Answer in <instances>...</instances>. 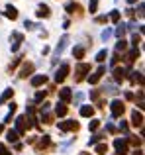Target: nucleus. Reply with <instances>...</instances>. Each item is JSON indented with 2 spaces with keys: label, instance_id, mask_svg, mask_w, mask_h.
I'll return each mask as SVG.
<instances>
[{
  "label": "nucleus",
  "instance_id": "nucleus-1",
  "mask_svg": "<svg viewBox=\"0 0 145 155\" xmlns=\"http://www.w3.org/2000/svg\"><path fill=\"white\" fill-rule=\"evenodd\" d=\"M27 122H30L27 116H18L16 118V134H18V136H24V134L27 132V128H30Z\"/></svg>",
  "mask_w": 145,
  "mask_h": 155
},
{
  "label": "nucleus",
  "instance_id": "nucleus-2",
  "mask_svg": "<svg viewBox=\"0 0 145 155\" xmlns=\"http://www.w3.org/2000/svg\"><path fill=\"white\" fill-rule=\"evenodd\" d=\"M124 110H126V104L122 102V100H118V98H114L110 102V112H112V116L114 118H120L124 114Z\"/></svg>",
  "mask_w": 145,
  "mask_h": 155
},
{
  "label": "nucleus",
  "instance_id": "nucleus-3",
  "mask_svg": "<svg viewBox=\"0 0 145 155\" xmlns=\"http://www.w3.org/2000/svg\"><path fill=\"white\" fill-rule=\"evenodd\" d=\"M86 73H90V65H88V63H79L75 67V75H76L75 81H76V83H80V81L84 79V75H86Z\"/></svg>",
  "mask_w": 145,
  "mask_h": 155
},
{
  "label": "nucleus",
  "instance_id": "nucleus-4",
  "mask_svg": "<svg viewBox=\"0 0 145 155\" xmlns=\"http://www.w3.org/2000/svg\"><path fill=\"white\" fill-rule=\"evenodd\" d=\"M69 71H71L69 63H63V65H61V69L55 73V83H63V81L67 79V75H69Z\"/></svg>",
  "mask_w": 145,
  "mask_h": 155
},
{
  "label": "nucleus",
  "instance_id": "nucleus-5",
  "mask_svg": "<svg viewBox=\"0 0 145 155\" xmlns=\"http://www.w3.org/2000/svg\"><path fill=\"white\" fill-rule=\"evenodd\" d=\"M104 73H106V67H104V65H100V67L96 69V71L92 73L90 77H88V83H90V84H96L100 79H102V75H104Z\"/></svg>",
  "mask_w": 145,
  "mask_h": 155
},
{
  "label": "nucleus",
  "instance_id": "nucleus-6",
  "mask_svg": "<svg viewBox=\"0 0 145 155\" xmlns=\"http://www.w3.org/2000/svg\"><path fill=\"white\" fill-rule=\"evenodd\" d=\"M59 130L61 132H71V130H79V122H75V120H67V122H59Z\"/></svg>",
  "mask_w": 145,
  "mask_h": 155
},
{
  "label": "nucleus",
  "instance_id": "nucleus-7",
  "mask_svg": "<svg viewBox=\"0 0 145 155\" xmlns=\"http://www.w3.org/2000/svg\"><path fill=\"white\" fill-rule=\"evenodd\" d=\"M114 147H116V151H118V155H126L127 153V140H120V137H116Z\"/></svg>",
  "mask_w": 145,
  "mask_h": 155
},
{
  "label": "nucleus",
  "instance_id": "nucleus-8",
  "mask_svg": "<svg viewBox=\"0 0 145 155\" xmlns=\"http://www.w3.org/2000/svg\"><path fill=\"white\" fill-rule=\"evenodd\" d=\"M10 41H12V45H10V49L12 51H18V47H20V43L24 41V35L20 34V31H14L12 34V38H10Z\"/></svg>",
  "mask_w": 145,
  "mask_h": 155
},
{
  "label": "nucleus",
  "instance_id": "nucleus-9",
  "mask_svg": "<svg viewBox=\"0 0 145 155\" xmlns=\"http://www.w3.org/2000/svg\"><path fill=\"white\" fill-rule=\"evenodd\" d=\"M59 98H61V102H63V104L71 102V100H72V92H71V88L63 87L61 91H59Z\"/></svg>",
  "mask_w": 145,
  "mask_h": 155
},
{
  "label": "nucleus",
  "instance_id": "nucleus-10",
  "mask_svg": "<svg viewBox=\"0 0 145 155\" xmlns=\"http://www.w3.org/2000/svg\"><path fill=\"white\" fill-rule=\"evenodd\" d=\"M34 69H35L34 63H24V67L20 69V77H22V79H27V77L34 73Z\"/></svg>",
  "mask_w": 145,
  "mask_h": 155
},
{
  "label": "nucleus",
  "instance_id": "nucleus-11",
  "mask_svg": "<svg viewBox=\"0 0 145 155\" xmlns=\"http://www.w3.org/2000/svg\"><path fill=\"white\" fill-rule=\"evenodd\" d=\"M131 124H134L135 128H141L143 126V114L137 112V110H134V112H131Z\"/></svg>",
  "mask_w": 145,
  "mask_h": 155
},
{
  "label": "nucleus",
  "instance_id": "nucleus-12",
  "mask_svg": "<svg viewBox=\"0 0 145 155\" xmlns=\"http://www.w3.org/2000/svg\"><path fill=\"white\" fill-rule=\"evenodd\" d=\"M67 41H69V35H63V38H61V41L57 43V47H55V55H61L63 49L67 47Z\"/></svg>",
  "mask_w": 145,
  "mask_h": 155
},
{
  "label": "nucleus",
  "instance_id": "nucleus-13",
  "mask_svg": "<svg viewBox=\"0 0 145 155\" xmlns=\"http://www.w3.org/2000/svg\"><path fill=\"white\" fill-rule=\"evenodd\" d=\"M35 14H37V18H47V16H49V6H47V4H39Z\"/></svg>",
  "mask_w": 145,
  "mask_h": 155
},
{
  "label": "nucleus",
  "instance_id": "nucleus-14",
  "mask_svg": "<svg viewBox=\"0 0 145 155\" xmlns=\"http://www.w3.org/2000/svg\"><path fill=\"white\" fill-rule=\"evenodd\" d=\"M45 81H47L45 75H35L31 77V87H41V84H45Z\"/></svg>",
  "mask_w": 145,
  "mask_h": 155
},
{
  "label": "nucleus",
  "instance_id": "nucleus-15",
  "mask_svg": "<svg viewBox=\"0 0 145 155\" xmlns=\"http://www.w3.org/2000/svg\"><path fill=\"white\" fill-rule=\"evenodd\" d=\"M80 116H84V118H92V116H94V108H92V106H88V104L80 106Z\"/></svg>",
  "mask_w": 145,
  "mask_h": 155
},
{
  "label": "nucleus",
  "instance_id": "nucleus-16",
  "mask_svg": "<svg viewBox=\"0 0 145 155\" xmlns=\"http://www.w3.org/2000/svg\"><path fill=\"white\" fill-rule=\"evenodd\" d=\"M124 79H126V69L116 67V69H114V81H116V83H122Z\"/></svg>",
  "mask_w": 145,
  "mask_h": 155
},
{
  "label": "nucleus",
  "instance_id": "nucleus-17",
  "mask_svg": "<svg viewBox=\"0 0 145 155\" xmlns=\"http://www.w3.org/2000/svg\"><path fill=\"white\" fill-rule=\"evenodd\" d=\"M67 112H69V108H67L63 102H59L57 106H55V116H59V118H63V116H67Z\"/></svg>",
  "mask_w": 145,
  "mask_h": 155
},
{
  "label": "nucleus",
  "instance_id": "nucleus-18",
  "mask_svg": "<svg viewBox=\"0 0 145 155\" xmlns=\"http://www.w3.org/2000/svg\"><path fill=\"white\" fill-rule=\"evenodd\" d=\"M4 14H6V18H10V20H16V18H18V10H16L12 4H8V6H6V12H4Z\"/></svg>",
  "mask_w": 145,
  "mask_h": 155
},
{
  "label": "nucleus",
  "instance_id": "nucleus-19",
  "mask_svg": "<svg viewBox=\"0 0 145 155\" xmlns=\"http://www.w3.org/2000/svg\"><path fill=\"white\" fill-rule=\"evenodd\" d=\"M137 57H139V49H137V47H134V49H131V51L126 55V61H127V63H134Z\"/></svg>",
  "mask_w": 145,
  "mask_h": 155
},
{
  "label": "nucleus",
  "instance_id": "nucleus-20",
  "mask_svg": "<svg viewBox=\"0 0 145 155\" xmlns=\"http://www.w3.org/2000/svg\"><path fill=\"white\" fill-rule=\"evenodd\" d=\"M65 10L69 12V14H75V12H79V10H80V6H79L76 2H72V0H71V2H67V4H65Z\"/></svg>",
  "mask_w": 145,
  "mask_h": 155
},
{
  "label": "nucleus",
  "instance_id": "nucleus-21",
  "mask_svg": "<svg viewBox=\"0 0 145 155\" xmlns=\"http://www.w3.org/2000/svg\"><path fill=\"white\" fill-rule=\"evenodd\" d=\"M12 94H14V91H12V88H6V91L2 92V96H0V106H2L4 102H8V100L12 98Z\"/></svg>",
  "mask_w": 145,
  "mask_h": 155
},
{
  "label": "nucleus",
  "instance_id": "nucleus-22",
  "mask_svg": "<svg viewBox=\"0 0 145 155\" xmlns=\"http://www.w3.org/2000/svg\"><path fill=\"white\" fill-rule=\"evenodd\" d=\"M6 140H8V141H12V143H16V141L20 140V136L16 134V130H10V132L6 134Z\"/></svg>",
  "mask_w": 145,
  "mask_h": 155
},
{
  "label": "nucleus",
  "instance_id": "nucleus-23",
  "mask_svg": "<svg viewBox=\"0 0 145 155\" xmlns=\"http://www.w3.org/2000/svg\"><path fill=\"white\" fill-rule=\"evenodd\" d=\"M127 49V41L126 39H118V43H116V51H126Z\"/></svg>",
  "mask_w": 145,
  "mask_h": 155
},
{
  "label": "nucleus",
  "instance_id": "nucleus-24",
  "mask_svg": "<svg viewBox=\"0 0 145 155\" xmlns=\"http://www.w3.org/2000/svg\"><path fill=\"white\" fill-rule=\"evenodd\" d=\"M72 55H75V59H82L84 57V47H75V49H72Z\"/></svg>",
  "mask_w": 145,
  "mask_h": 155
},
{
  "label": "nucleus",
  "instance_id": "nucleus-25",
  "mask_svg": "<svg viewBox=\"0 0 145 155\" xmlns=\"http://www.w3.org/2000/svg\"><path fill=\"white\" fill-rule=\"evenodd\" d=\"M106 57H108V51L106 49H102V51L96 53V61H98V63H104V61H106Z\"/></svg>",
  "mask_w": 145,
  "mask_h": 155
},
{
  "label": "nucleus",
  "instance_id": "nucleus-26",
  "mask_svg": "<svg viewBox=\"0 0 145 155\" xmlns=\"http://www.w3.org/2000/svg\"><path fill=\"white\" fill-rule=\"evenodd\" d=\"M96 153L106 155V153H108V145H106V143H98V145H96Z\"/></svg>",
  "mask_w": 145,
  "mask_h": 155
},
{
  "label": "nucleus",
  "instance_id": "nucleus-27",
  "mask_svg": "<svg viewBox=\"0 0 145 155\" xmlns=\"http://www.w3.org/2000/svg\"><path fill=\"white\" fill-rule=\"evenodd\" d=\"M124 34H126V26H124V24H120L118 30H116V35H118L120 39H124Z\"/></svg>",
  "mask_w": 145,
  "mask_h": 155
},
{
  "label": "nucleus",
  "instance_id": "nucleus-28",
  "mask_svg": "<svg viewBox=\"0 0 145 155\" xmlns=\"http://www.w3.org/2000/svg\"><path fill=\"white\" fill-rule=\"evenodd\" d=\"M98 128H100V120H92L90 124H88V130H90V132H96Z\"/></svg>",
  "mask_w": 145,
  "mask_h": 155
},
{
  "label": "nucleus",
  "instance_id": "nucleus-29",
  "mask_svg": "<svg viewBox=\"0 0 145 155\" xmlns=\"http://www.w3.org/2000/svg\"><path fill=\"white\" fill-rule=\"evenodd\" d=\"M88 10H90V14H94V12L98 10V0H90V4H88Z\"/></svg>",
  "mask_w": 145,
  "mask_h": 155
},
{
  "label": "nucleus",
  "instance_id": "nucleus-30",
  "mask_svg": "<svg viewBox=\"0 0 145 155\" xmlns=\"http://www.w3.org/2000/svg\"><path fill=\"white\" fill-rule=\"evenodd\" d=\"M41 120L45 122V124H51V120H53V116H51L49 112H41Z\"/></svg>",
  "mask_w": 145,
  "mask_h": 155
},
{
  "label": "nucleus",
  "instance_id": "nucleus-31",
  "mask_svg": "<svg viewBox=\"0 0 145 155\" xmlns=\"http://www.w3.org/2000/svg\"><path fill=\"white\" fill-rule=\"evenodd\" d=\"M51 143V140H49V136H43L41 137V141H39V147H47V145Z\"/></svg>",
  "mask_w": 145,
  "mask_h": 155
},
{
  "label": "nucleus",
  "instance_id": "nucleus-32",
  "mask_svg": "<svg viewBox=\"0 0 145 155\" xmlns=\"http://www.w3.org/2000/svg\"><path fill=\"white\" fill-rule=\"evenodd\" d=\"M100 140H102V136H100V134H96V136H92V137H90V141H88V145H96V143H98Z\"/></svg>",
  "mask_w": 145,
  "mask_h": 155
},
{
  "label": "nucleus",
  "instance_id": "nucleus-33",
  "mask_svg": "<svg viewBox=\"0 0 145 155\" xmlns=\"http://www.w3.org/2000/svg\"><path fill=\"white\" fill-rule=\"evenodd\" d=\"M110 20H112V22H118V20H120V10H112L110 12Z\"/></svg>",
  "mask_w": 145,
  "mask_h": 155
},
{
  "label": "nucleus",
  "instance_id": "nucleus-34",
  "mask_svg": "<svg viewBox=\"0 0 145 155\" xmlns=\"http://www.w3.org/2000/svg\"><path fill=\"white\" fill-rule=\"evenodd\" d=\"M43 98H45V91H39L37 94H35V98H34V100H35V102H41Z\"/></svg>",
  "mask_w": 145,
  "mask_h": 155
},
{
  "label": "nucleus",
  "instance_id": "nucleus-35",
  "mask_svg": "<svg viewBox=\"0 0 145 155\" xmlns=\"http://www.w3.org/2000/svg\"><path fill=\"white\" fill-rule=\"evenodd\" d=\"M139 41H141V35H137V34H135L134 38H131V45H134V47H137V43H139Z\"/></svg>",
  "mask_w": 145,
  "mask_h": 155
},
{
  "label": "nucleus",
  "instance_id": "nucleus-36",
  "mask_svg": "<svg viewBox=\"0 0 145 155\" xmlns=\"http://www.w3.org/2000/svg\"><path fill=\"white\" fill-rule=\"evenodd\" d=\"M0 155H12V153L6 149V145H4V143H0Z\"/></svg>",
  "mask_w": 145,
  "mask_h": 155
},
{
  "label": "nucleus",
  "instance_id": "nucleus-37",
  "mask_svg": "<svg viewBox=\"0 0 145 155\" xmlns=\"http://www.w3.org/2000/svg\"><path fill=\"white\" fill-rule=\"evenodd\" d=\"M110 35H112V30H104V31H102V39H104V41H106Z\"/></svg>",
  "mask_w": 145,
  "mask_h": 155
},
{
  "label": "nucleus",
  "instance_id": "nucleus-38",
  "mask_svg": "<svg viewBox=\"0 0 145 155\" xmlns=\"http://www.w3.org/2000/svg\"><path fill=\"white\" fill-rule=\"evenodd\" d=\"M104 92H110V94H116L118 91H116V87H112V84H110V87H106V88H104Z\"/></svg>",
  "mask_w": 145,
  "mask_h": 155
},
{
  "label": "nucleus",
  "instance_id": "nucleus-39",
  "mask_svg": "<svg viewBox=\"0 0 145 155\" xmlns=\"http://www.w3.org/2000/svg\"><path fill=\"white\" fill-rule=\"evenodd\" d=\"M98 96H100V91H92L90 92V100H98Z\"/></svg>",
  "mask_w": 145,
  "mask_h": 155
},
{
  "label": "nucleus",
  "instance_id": "nucleus-40",
  "mask_svg": "<svg viewBox=\"0 0 145 155\" xmlns=\"http://www.w3.org/2000/svg\"><path fill=\"white\" fill-rule=\"evenodd\" d=\"M20 61H22V57H18V59H14V61H12V65H10V67H8V71H12V69H14L16 65L20 63Z\"/></svg>",
  "mask_w": 145,
  "mask_h": 155
},
{
  "label": "nucleus",
  "instance_id": "nucleus-41",
  "mask_svg": "<svg viewBox=\"0 0 145 155\" xmlns=\"http://www.w3.org/2000/svg\"><path fill=\"white\" fill-rule=\"evenodd\" d=\"M120 130H122V132H127V124H126V122H120Z\"/></svg>",
  "mask_w": 145,
  "mask_h": 155
},
{
  "label": "nucleus",
  "instance_id": "nucleus-42",
  "mask_svg": "<svg viewBox=\"0 0 145 155\" xmlns=\"http://www.w3.org/2000/svg\"><path fill=\"white\" fill-rule=\"evenodd\" d=\"M106 16H98V18H96V22H98V24H104V22H106Z\"/></svg>",
  "mask_w": 145,
  "mask_h": 155
},
{
  "label": "nucleus",
  "instance_id": "nucleus-43",
  "mask_svg": "<svg viewBox=\"0 0 145 155\" xmlns=\"http://www.w3.org/2000/svg\"><path fill=\"white\" fill-rule=\"evenodd\" d=\"M106 130H108V132H110V134H114V132H116V128H114V126H112V124H108V126H106Z\"/></svg>",
  "mask_w": 145,
  "mask_h": 155
},
{
  "label": "nucleus",
  "instance_id": "nucleus-44",
  "mask_svg": "<svg viewBox=\"0 0 145 155\" xmlns=\"http://www.w3.org/2000/svg\"><path fill=\"white\" fill-rule=\"evenodd\" d=\"M24 26H26L27 30H31V28H34V24H31V22H27V20H26V22H24Z\"/></svg>",
  "mask_w": 145,
  "mask_h": 155
},
{
  "label": "nucleus",
  "instance_id": "nucleus-45",
  "mask_svg": "<svg viewBox=\"0 0 145 155\" xmlns=\"http://www.w3.org/2000/svg\"><path fill=\"white\" fill-rule=\"evenodd\" d=\"M131 143H135V145H139V143H141V140H137V137H131Z\"/></svg>",
  "mask_w": 145,
  "mask_h": 155
},
{
  "label": "nucleus",
  "instance_id": "nucleus-46",
  "mask_svg": "<svg viewBox=\"0 0 145 155\" xmlns=\"http://www.w3.org/2000/svg\"><path fill=\"white\" fill-rule=\"evenodd\" d=\"M118 61H120V57H118V55H114V57H112V65H116Z\"/></svg>",
  "mask_w": 145,
  "mask_h": 155
},
{
  "label": "nucleus",
  "instance_id": "nucleus-47",
  "mask_svg": "<svg viewBox=\"0 0 145 155\" xmlns=\"http://www.w3.org/2000/svg\"><path fill=\"white\" fill-rule=\"evenodd\" d=\"M134 155H143V151H141V149H135V151H134Z\"/></svg>",
  "mask_w": 145,
  "mask_h": 155
},
{
  "label": "nucleus",
  "instance_id": "nucleus-48",
  "mask_svg": "<svg viewBox=\"0 0 145 155\" xmlns=\"http://www.w3.org/2000/svg\"><path fill=\"white\" fill-rule=\"evenodd\" d=\"M2 130H4V126H2V124H0V134H2Z\"/></svg>",
  "mask_w": 145,
  "mask_h": 155
},
{
  "label": "nucleus",
  "instance_id": "nucleus-49",
  "mask_svg": "<svg viewBox=\"0 0 145 155\" xmlns=\"http://www.w3.org/2000/svg\"><path fill=\"white\" fill-rule=\"evenodd\" d=\"M80 155H90V153H80Z\"/></svg>",
  "mask_w": 145,
  "mask_h": 155
}]
</instances>
